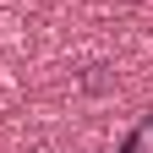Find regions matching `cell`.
I'll return each instance as SVG.
<instances>
[{"label": "cell", "mask_w": 153, "mask_h": 153, "mask_svg": "<svg viewBox=\"0 0 153 153\" xmlns=\"http://www.w3.org/2000/svg\"><path fill=\"white\" fill-rule=\"evenodd\" d=\"M104 71H109V66H88L82 88H88V93H104V88H109V76H104Z\"/></svg>", "instance_id": "1"}]
</instances>
